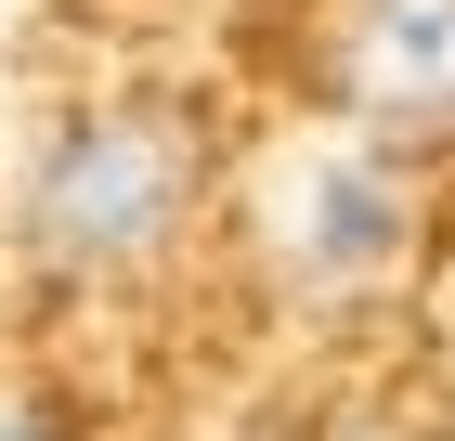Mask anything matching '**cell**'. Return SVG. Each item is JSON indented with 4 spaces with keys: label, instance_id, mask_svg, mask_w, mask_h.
<instances>
[{
    "label": "cell",
    "instance_id": "cell-1",
    "mask_svg": "<svg viewBox=\"0 0 455 441\" xmlns=\"http://www.w3.org/2000/svg\"><path fill=\"white\" fill-rule=\"evenodd\" d=\"M196 208V143L143 104H105V117H66V130L27 156V247L52 272H131L182 234Z\"/></svg>",
    "mask_w": 455,
    "mask_h": 441
},
{
    "label": "cell",
    "instance_id": "cell-2",
    "mask_svg": "<svg viewBox=\"0 0 455 441\" xmlns=\"http://www.w3.org/2000/svg\"><path fill=\"white\" fill-rule=\"evenodd\" d=\"M351 91L390 117H443L455 104V0H364L351 27Z\"/></svg>",
    "mask_w": 455,
    "mask_h": 441
},
{
    "label": "cell",
    "instance_id": "cell-3",
    "mask_svg": "<svg viewBox=\"0 0 455 441\" xmlns=\"http://www.w3.org/2000/svg\"><path fill=\"white\" fill-rule=\"evenodd\" d=\"M390 247H403V195L378 169H325L313 182V260L325 272H378Z\"/></svg>",
    "mask_w": 455,
    "mask_h": 441
},
{
    "label": "cell",
    "instance_id": "cell-4",
    "mask_svg": "<svg viewBox=\"0 0 455 441\" xmlns=\"http://www.w3.org/2000/svg\"><path fill=\"white\" fill-rule=\"evenodd\" d=\"M0 441H52V429H39V415H0Z\"/></svg>",
    "mask_w": 455,
    "mask_h": 441
}]
</instances>
